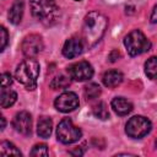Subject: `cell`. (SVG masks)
Masks as SVG:
<instances>
[{"label":"cell","mask_w":157,"mask_h":157,"mask_svg":"<svg viewBox=\"0 0 157 157\" xmlns=\"http://www.w3.org/2000/svg\"><path fill=\"white\" fill-rule=\"evenodd\" d=\"M108 21L107 17L98 12V11H91L86 15L82 25V40L85 47H93L96 45L103 37L105 28H107Z\"/></svg>","instance_id":"obj_1"},{"label":"cell","mask_w":157,"mask_h":157,"mask_svg":"<svg viewBox=\"0 0 157 157\" xmlns=\"http://www.w3.org/2000/svg\"><path fill=\"white\" fill-rule=\"evenodd\" d=\"M33 17L44 26H52L58 21L59 7L55 0H29Z\"/></svg>","instance_id":"obj_2"},{"label":"cell","mask_w":157,"mask_h":157,"mask_svg":"<svg viewBox=\"0 0 157 157\" xmlns=\"http://www.w3.org/2000/svg\"><path fill=\"white\" fill-rule=\"evenodd\" d=\"M15 76L17 81L23 85L27 90H34L39 77V64L34 58H28L20 63L16 69Z\"/></svg>","instance_id":"obj_3"},{"label":"cell","mask_w":157,"mask_h":157,"mask_svg":"<svg viewBox=\"0 0 157 157\" xmlns=\"http://www.w3.org/2000/svg\"><path fill=\"white\" fill-rule=\"evenodd\" d=\"M124 45L131 56L140 55L151 49V42L140 29H134L128 33V36L124 38Z\"/></svg>","instance_id":"obj_4"},{"label":"cell","mask_w":157,"mask_h":157,"mask_svg":"<svg viewBox=\"0 0 157 157\" xmlns=\"http://www.w3.org/2000/svg\"><path fill=\"white\" fill-rule=\"evenodd\" d=\"M151 121L142 115H135L130 118L125 125V132L132 139H141L151 131Z\"/></svg>","instance_id":"obj_5"},{"label":"cell","mask_w":157,"mask_h":157,"mask_svg":"<svg viewBox=\"0 0 157 157\" xmlns=\"http://www.w3.org/2000/svg\"><path fill=\"white\" fill-rule=\"evenodd\" d=\"M82 136V131L74 125V123L70 119H63L58 128H56V137L60 142L63 144H74L76 141L80 140V137Z\"/></svg>","instance_id":"obj_6"},{"label":"cell","mask_w":157,"mask_h":157,"mask_svg":"<svg viewBox=\"0 0 157 157\" xmlns=\"http://www.w3.org/2000/svg\"><path fill=\"white\" fill-rule=\"evenodd\" d=\"M67 74L70 78L82 82L90 80L93 76V67L88 61H77L67 67Z\"/></svg>","instance_id":"obj_7"},{"label":"cell","mask_w":157,"mask_h":157,"mask_svg":"<svg viewBox=\"0 0 157 157\" xmlns=\"http://www.w3.org/2000/svg\"><path fill=\"white\" fill-rule=\"evenodd\" d=\"M43 47H44V44H43L42 37L36 33H32V34L25 37L22 40V44H21L22 53L27 58H36L42 52Z\"/></svg>","instance_id":"obj_8"},{"label":"cell","mask_w":157,"mask_h":157,"mask_svg":"<svg viewBox=\"0 0 157 157\" xmlns=\"http://www.w3.org/2000/svg\"><path fill=\"white\" fill-rule=\"evenodd\" d=\"M78 104H80V102H78L77 94L75 92H70V91L64 92L60 96H58L54 102L55 108L61 113L72 112L78 107Z\"/></svg>","instance_id":"obj_9"},{"label":"cell","mask_w":157,"mask_h":157,"mask_svg":"<svg viewBox=\"0 0 157 157\" xmlns=\"http://www.w3.org/2000/svg\"><path fill=\"white\" fill-rule=\"evenodd\" d=\"M12 126L21 135H25V136L29 135L32 131V117H31V114L26 110L18 112L12 120Z\"/></svg>","instance_id":"obj_10"},{"label":"cell","mask_w":157,"mask_h":157,"mask_svg":"<svg viewBox=\"0 0 157 157\" xmlns=\"http://www.w3.org/2000/svg\"><path fill=\"white\" fill-rule=\"evenodd\" d=\"M85 44H83V40L82 38H76V37H72V38H69L65 43H64V47H63V54L65 58L67 59H74L78 55L82 54L83 49H85Z\"/></svg>","instance_id":"obj_11"},{"label":"cell","mask_w":157,"mask_h":157,"mask_svg":"<svg viewBox=\"0 0 157 157\" xmlns=\"http://www.w3.org/2000/svg\"><path fill=\"white\" fill-rule=\"evenodd\" d=\"M113 110L118 114V115H126L132 110V104L130 101H128L124 97H115L112 99L110 103Z\"/></svg>","instance_id":"obj_12"},{"label":"cell","mask_w":157,"mask_h":157,"mask_svg":"<svg viewBox=\"0 0 157 157\" xmlns=\"http://www.w3.org/2000/svg\"><path fill=\"white\" fill-rule=\"evenodd\" d=\"M123 74L118 70H108L104 72L102 80H103V83L105 87H109V88H113V87H117L119 86L121 82H123Z\"/></svg>","instance_id":"obj_13"},{"label":"cell","mask_w":157,"mask_h":157,"mask_svg":"<svg viewBox=\"0 0 157 157\" xmlns=\"http://www.w3.org/2000/svg\"><path fill=\"white\" fill-rule=\"evenodd\" d=\"M23 10H25V4L22 0H16L12 6L10 7V11H9V20L11 23L13 25H18L22 20V16H23Z\"/></svg>","instance_id":"obj_14"},{"label":"cell","mask_w":157,"mask_h":157,"mask_svg":"<svg viewBox=\"0 0 157 157\" xmlns=\"http://www.w3.org/2000/svg\"><path fill=\"white\" fill-rule=\"evenodd\" d=\"M52 130H53V121L50 118L48 117H42L39 118L38 120V124H37V134L39 137H43V139H48L52 134Z\"/></svg>","instance_id":"obj_15"},{"label":"cell","mask_w":157,"mask_h":157,"mask_svg":"<svg viewBox=\"0 0 157 157\" xmlns=\"http://www.w3.org/2000/svg\"><path fill=\"white\" fill-rule=\"evenodd\" d=\"M17 99V93L12 91L9 87H1V93H0V104L1 108H9L11 107Z\"/></svg>","instance_id":"obj_16"},{"label":"cell","mask_w":157,"mask_h":157,"mask_svg":"<svg viewBox=\"0 0 157 157\" xmlns=\"http://www.w3.org/2000/svg\"><path fill=\"white\" fill-rule=\"evenodd\" d=\"M145 74L147 77L157 78V56H151L145 63Z\"/></svg>","instance_id":"obj_17"},{"label":"cell","mask_w":157,"mask_h":157,"mask_svg":"<svg viewBox=\"0 0 157 157\" xmlns=\"http://www.w3.org/2000/svg\"><path fill=\"white\" fill-rule=\"evenodd\" d=\"M0 153L2 156H9V155H15V156H21V151L11 142L9 141H2L0 145Z\"/></svg>","instance_id":"obj_18"},{"label":"cell","mask_w":157,"mask_h":157,"mask_svg":"<svg viewBox=\"0 0 157 157\" xmlns=\"http://www.w3.org/2000/svg\"><path fill=\"white\" fill-rule=\"evenodd\" d=\"M93 114L98 118V119H102V120H105L109 118V112H108V108L105 105L104 102H99L97 103L94 107H93Z\"/></svg>","instance_id":"obj_19"},{"label":"cell","mask_w":157,"mask_h":157,"mask_svg":"<svg viewBox=\"0 0 157 157\" xmlns=\"http://www.w3.org/2000/svg\"><path fill=\"white\" fill-rule=\"evenodd\" d=\"M101 94V87L97 83H88L85 87V96L87 99H94Z\"/></svg>","instance_id":"obj_20"},{"label":"cell","mask_w":157,"mask_h":157,"mask_svg":"<svg viewBox=\"0 0 157 157\" xmlns=\"http://www.w3.org/2000/svg\"><path fill=\"white\" fill-rule=\"evenodd\" d=\"M69 85H70V80H69L67 77L63 76V75L56 76V77H55V78H53V80H52V82H50V87H52L53 90H58V88H66Z\"/></svg>","instance_id":"obj_21"},{"label":"cell","mask_w":157,"mask_h":157,"mask_svg":"<svg viewBox=\"0 0 157 157\" xmlns=\"http://www.w3.org/2000/svg\"><path fill=\"white\" fill-rule=\"evenodd\" d=\"M48 155H49V151L45 144L36 145L31 151V156H48Z\"/></svg>","instance_id":"obj_22"},{"label":"cell","mask_w":157,"mask_h":157,"mask_svg":"<svg viewBox=\"0 0 157 157\" xmlns=\"http://www.w3.org/2000/svg\"><path fill=\"white\" fill-rule=\"evenodd\" d=\"M7 39H9V34H7V31L4 26L0 27V40H1V45H0V50L2 52L7 44Z\"/></svg>","instance_id":"obj_23"},{"label":"cell","mask_w":157,"mask_h":157,"mask_svg":"<svg viewBox=\"0 0 157 157\" xmlns=\"http://www.w3.org/2000/svg\"><path fill=\"white\" fill-rule=\"evenodd\" d=\"M12 83V77L9 72H4L1 76V87H10Z\"/></svg>","instance_id":"obj_24"},{"label":"cell","mask_w":157,"mask_h":157,"mask_svg":"<svg viewBox=\"0 0 157 157\" xmlns=\"http://www.w3.org/2000/svg\"><path fill=\"white\" fill-rule=\"evenodd\" d=\"M150 20L152 23H156L157 22V5L153 7L152 12H151V16H150Z\"/></svg>","instance_id":"obj_25"},{"label":"cell","mask_w":157,"mask_h":157,"mask_svg":"<svg viewBox=\"0 0 157 157\" xmlns=\"http://www.w3.org/2000/svg\"><path fill=\"white\" fill-rule=\"evenodd\" d=\"M5 124H6V121H5V118H4V117H1V130H4V128H5Z\"/></svg>","instance_id":"obj_26"},{"label":"cell","mask_w":157,"mask_h":157,"mask_svg":"<svg viewBox=\"0 0 157 157\" xmlns=\"http://www.w3.org/2000/svg\"><path fill=\"white\" fill-rule=\"evenodd\" d=\"M156 146H157V140H156Z\"/></svg>","instance_id":"obj_27"},{"label":"cell","mask_w":157,"mask_h":157,"mask_svg":"<svg viewBox=\"0 0 157 157\" xmlns=\"http://www.w3.org/2000/svg\"><path fill=\"white\" fill-rule=\"evenodd\" d=\"M76 1H81V0H76Z\"/></svg>","instance_id":"obj_28"}]
</instances>
